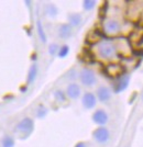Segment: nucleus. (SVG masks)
<instances>
[{"instance_id":"20e7f679","label":"nucleus","mask_w":143,"mask_h":147,"mask_svg":"<svg viewBox=\"0 0 143 147\" xmlns=\"http://www.w3.org/2000/svg\"><path fill=\"white\" fill-rule=\"evenodd\" d=\"M93 136H94V138L98 142V143L105 144V143H107L108 140H109L110 133H109V131H108L107 127H105V126H99L98 129H96L94 131Z\"/></svg>"},{"instance_id":"aec40b11","label":"nucleus","mask_w":143,"mask_h":147,"mask_svg":"<svg viewBox=\"0 0 143 147\" xmlns=\"http://www.w3.org/2000/svg\"><path fill=\"white\" fill-rule=\"evenodd\" d=\"M95 5H96V1H94V0H85L83 2V6H84L85 10H91L95 7Z\"/></svg>"},{"instance_id":"4468645a","label":"nucleus","mask_w":143,"mask_h":147,"mask_svg":"<svg viewBox=\"0 0 143 147\" xmlns=\"http://www.w3.org/2000/svg\"><path fill=\"white\" fill-rule=\"evenodd\" d=\"M68 21L70 25L73 26H77L81 24V16L79 13H70L68 16Z\"/></svg>"},{"instance_id":"ddd939ff","label":"nucleus","mask_w":143,"mask_h":147,"mask_svg":"<svg viewBox=\"0 0 143 147\" xmlns=\"http://www.w3.org/2000/svg\"><path fill=\"white\" fill-rule=\"evenodd\" d=\"M37 71H39V68H37V64H33L31 67H30V70H29V75H28V84H32L37 76Z\"/></svg>"},{"instance_id":"f257e3e1","label":"nucleus","mask_w":143,"mask_h":147,"mask_svg":"<svg viewBox=\"0 0 143 147\" xmlns=\"http://www.w3.org/2000/svg\"><path fill=\"white\" fill-rule=\"evenodd\" d=\"M97 51H98V54L100 57L105 58V59H111L117 55L115 44H113V42H109V41L100 42L97 46Z\"/></svg>"},{"instance_id":"0eeeda50","label":"nucleus","mask_w":143,"mask_h":147,"mask_svg":"<svg viewBox=\"0 0 143 147\" xmlns=\"http://www.w3.org/2000/svg\"><path fill=\"white\" fill-rule=\"evenodd\" d=\"M108 120H109V117H108V114L106 113V111L99 109V110H96L94 112L93 121L96 124H98L100 126H104L108 122Z\"/></svg>"},{"instance_id":"39448f33","label":"nucleus","mask_w":143,"mask_h":147,"mask_svg":"<svg viewBox=\"0 0 143 147\" xmlns=\"http://www.w3.org/2000/svg\"><path fill=\"white\" fill-rule=\"evenodd\" d=\"M129 82H130V75L122 74L121 76H119L116 84H115V87H113L115 92L119 93V92L125 91V89L128 88V86H129Z\"/></svg>"},{"instance_id":"b1692460","label":"nucleus","mask_w":143,"mask_h":147,"mask_svg":"<svg viewBox=\"0 0 143 147\" xmlns=\"http://www.w3.org/2000/svg\"><path fill=\"white\" fill-rule=\"evenodd\" d=\"M141 99H142V101H143V90H142V93H141Z\"/></svg>"},{"instance_id":"f03ea898","label":"nucleus","mask_w":143,"mask_h":147,"mask_svg":"<svg viewBox=\"0 0 143 147\" xmlns=\"http://www.w3.org/2000/svg\"><path fill=\"white\" fill-rule=\"evenodd\" d=\"M79 79L84 86L91 87L96 84V75L91 69L84 68L79 74Z\"/></svg>"},{"instance_id":"7ed1b4c3","label":"nucleus","mask_w":143,"mask_h":147,"mask_svg":"<svg viewBox=\"0 0 143 147\" xmlns=\"http://www.w3.org/2000/svg\"><path fill=\"white\" fill-rule=\"evenodd\" d=\"M120 31V23L117 20L109 19L104 22V32L107 35H116Z\"/></svg>"},{"instance_id":"f8f14e48","label":"nucleus","mask_w":143,"mask_h":147,"mask_svg":"<svg viewBox=\"0 0 143 147\" xmlns=\"http://www.w3.org/2000/svg\"><path fill=\"white\" fill-rule=\"evenodd\" d=\"M106 73L111 77L121 76L122 75V68L117 64H111V65H108L106 67Z\"/></svg>"},{"instance_id":"9b49d317","label":"nucleus","mask_w":143,"mask_h":147,"mask_svg":"<svg viewBox=\"0 0 143 147\" xmlns=\"http://www.w3.org/2000/svg\"><path fill=\"white\" fill-rule=\"evenodd\" d=\"M58 35L63 40H67L72 35V26L69 24H62L58 29Z\"/></svg>"},{"instance_id":"423d86ee","label":"nucleus","mask_w":143,"mask_h":147,"mask_svg":"<svg viewBox=\"0 0 143 147\" xmlns=\"http://www.w3.org/2000/svg\"><path fill=\"white\" fill-rule=\"evenodd\" d=\"M33 125H34V123H33V121H32L30 117H24L23 120H21L18 123L17 129L28 136L33 131Z\"/></svg>"},{"instance_id":"6e6552de","label":"nucleus","mask_w":143,"mask_h":147,"mask_svg":"<svg viewBox=\"0 0 143 147\" xmlns=\"http://www.w3.org/2000/svg\"><path fill=\"white\" fill-rule=\"evenodd\" d=\"M81 102H83V105L85 107V109L90 110V109L95 108V105L97 103V99H96V96L94 93H91V92H86L83 96Z\"/></svg>"},{"instance_id":"2eb2a0df","label":"nucleus","mask_w":143,"mask_h":147,"mask_svg":"<svg viewBox=\"0 0 143 147\" xmlns=\"http://www.w3.org/2000/svg\"><path fill=\"white\" fill-rule=\"evenodd\" d=\"M37 34H39V37H40V40L45 43L46 42V33H45V31L43 29V25H42V22L40 21V20H37Z\"/></svg>"},{"instance_id":"f3484780","label":"nucleus","mask_w":143,"mask_h":147,"mask_svg":"<svg viewBox=\"0 0 143 147\" xmlns=\"http://www.w3.org/2000/svg\"><path fill=\"white\" fill-rule=\"evenodd\" d=\"M57 12H58V10H57V8L54 5H47L46 6V13L50 17H55Z\"/></svg>"},{"instance_id":"5701e85b","label":"nucleus","mask_w":143,"mask_h":147,"mask_svg":"<svg viewBox=\"0 0 143 147\" xmlns=\"http://www.w3.org/2000/svg\"><path fill=\"white\" fill-rule=\"evenodd\" d=\"M75 147H86V145H85L84 143H78Z\"/></svg>"},{"instance_id":"dca6fc26","label":"nucleus","mask_w":143,"mask_h":147,"mask_svg":"<svg viewBox=\"0 0 143 147\" xmlns=\"http://www.w3.org/2000/svg\"><path fill=\"white\" fill-rule=\"evenodd\" d=\"M69 53V47L67 45H63L61 49H58V57H61V58H65L66 56L68 55Z\"/></svg>"},{"instance_id":"412c9836","label":"nucleus","mask_w":143,"mask_h":147,"mask_svg":"<svg viewBox=\"0 0 143 147\" xmlns=\"http://www.w3.org/2000/svg\"><path fill=\"white\" fill-rule=\"evenodd\" d=\"M49 53H50V55H52V56L56 55V54L58 53V46H57V44H55V43L51 44L50 46H49Z\"/></svg>"},{"instance_id":"4be33fe9","label":"nucleus","mask_w":143,"mask_h":147,"mask_svg":"<svg viewBox=\"0 0 143 147\" xmlns=\"http://www.w3.org/2000/svg\"><path fill=\"white\" fill-rule=\"evenodd\" d=\"M46 113H47V110H46V108L43 107V105H40L39 107V109H37V117H44L46 115Z\"/></svg>"},{"instance_id":"6ab92c4d","label":"nucleus","mask_w":143,"mask_h":147,"mask_svg":"<svg viewBox=\"0 0 143 147\" xmlns=\"http://www.w3.org/2000/svg\"><path fill=\"white\" fill-rule=\"evenodd\" d=\"M54 96H55V99L58 101V102H64V101L66 100V94H65L62 90H57V91H55Z\"/></svg>"},{"instance_id":"9d476101","label":"nucleus","mask_w":143,"mask_h":147,"mask_svg":"<svg viewBox=\"0 0 143 147\" xmlns=\"http://www.w3.org/2000/svg\"><path fill=\"white\" fill-rule=\"evenodd\" d=\"M66 94L70 99H77L81 96V88L77 84H70L66 89Z\"/></svg>"},{"instance_id":"a211bd4d","label":"nucleus","mask_w":143,"mask_h":147,"mask_svg":"<svg viewBox=\"0 0 143 147\" xmlns=\"http://www.w3.org/2000/svg\"><path fill=\"white\" fill-rule=\"evenodd\" d=\"M14 145V141L12 140V137L10 136H5L2 140V146L3 147H13Z\"/></svg>"},{"instance_id":"1a4fd4ad","label":"nucleus","mask_w":143,"mask_h":147,"mask_svg":"<svg viewBox=\"0 0 143 147\" xmlns=\"http://www.w3.org/2000/svg\"><path fill=\"white\" fill-rule=\"evenodd\" d=\"M97 98L101 102H107L109 101L111 98V92L109 90V88H107L105 86H101L98 88L97 90Z\"/></svg>"}]
</instances>
